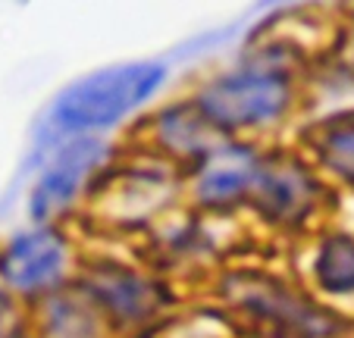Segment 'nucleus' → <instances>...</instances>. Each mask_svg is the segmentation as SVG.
<instances>
[{
	"instance_id": "1",
	"label": "nucleus",
	"mask_w": 354,
	"mask_h": 338,
	"mask_svg": "<svg viewBox=\"0 0 354 338\" xmlns=\"http://www.w3.org/2000/svg\"><path fill=\"white\" fill-rule=\"evenodd\" d=\"M167 79L160 63H116L97 69L85 79L66 85L47 106L44 120L35 132L32 157H54L66 141L85 138V132L110 129L126 120L135 106H141Z\"/></svg>"
},
{
	"instance_id": "2",
	"label": "nucleus",
	"mask_w": 354,
	"mask_h": 338,
	"mask_svg": "<svg viewBox=\"0 0 354 338\" xmlns=\"http://www.w3.org/2000/svg\"><path fill=\"white\" fill-rule=\"evenodd\" d=\"M292 104V82L276 66H239L198 91L194 106L214 129H248L279 120Z\"/></svg>"
},
{
	"instance_id": "3",
	"label": "nucleus",
	"mask_w": 354,
	"mask_h": 338,
	"mask_svg": "<svg viewBox=\"0 0 354 338\" xmlns=\"http://www.w3.org/2000/svg\"><path fill=\"white\" fill-rule=\"evenodd\" d=\"M63 270H66V241L54 229L19 232L0 247V282L10 292H47L60 282Z\"/></svg>"
},
{
	"instance_id": "4",
	"label": "nucleus",
	"mask_w": 354,
	"mask_h": 338,
	"mask_svg": "<svg viewBox=\"0 0 354 338\" xmlns=\"http://www.w3.org/2000/svg\"><path fill=\"white\" fill-rule=\"evenodd\" d=\"M229 292H235L239 304L251 307V313L267 319L279 332H292L295 338H326L333 332V319L320 307L308 304L301 294L288 292L282 282L261 276L232 279Z\"/></svg>"
},
{
	"instance_id": "5",
	"label": "nucleus",
	"mask_w": 354,
	"mask_h": 338,
	"mask_svg": "<svg viewBox=\"0 0 354 338\" xmlns=\"http://www.w3.org/2000/svg\"><path fill=\"white\" fill-rule=\"evenodd\" d=\"M107 144L100 138H73L50 157V163L44 166L41 179L35 182L32 198H28V210L38 223L57 216L63 207L73 204V198L79 194V188L88 182L91 169L104 160Z\"/></svg>"
},
{
	"instance_id": "6",
	"label": "nucleus",
	"mask_w": 354,
	"mask_h": 338,
	"mask_svg": "<svg viewBox=\"0 0 354 338\" xmlns=\"http://www.w3.org/2000/svg\"><path fill=\"white\" fill-rule=\"evenodd\" d=\"M257 176H261L257 153L245 144H229L204 153L198 182H194V194L207 207H229L245 194L251 198Z\"/></svg>"
},
{
	"instance_id": "7",
	"label": "nucleus",
	"mask_w": 354,
	"mask_h": 338,
	"mask_svg": "<svg viewBox=\"0 0 354 338\" xmlns=\"http://www.w3.org/2000/svg\"><path fill=\"white\" fill-rule=\"evenodd\" d=\"M251 198H254L257 210L273 223H298L314 207L317 182L295 163H273L270 169H261L254 188H251Z\"/></svg>"
},
{
	"instance_id": "8",
	"label": "nucleus",
	"mask_w": 354,
	"mask_h": 338,
	"mask_svg": "<svg viewBox=\"0 0 354 338\" xmlns=\"http://www.w3.org/2000/svg\"><path fill=\"white\" fill-rule=\"evenodd\" d=\"M91 292L100 304L107 307L110 317H116L120 323H138L147 319L151 313H157L160 307V288L147 279L135 276L129 270H97L91 282Z\"/></svg>"
},
{
	"instance_id": "9",
	"label": "nucleus",
	"mask_w": 354,
	"mask_h": 338,
	"mask_svg": "<svg viewBox=\"0 0 354 338\" xmlns=\"http://www.w3.org/2000/svg\"><path fill=\"white\" fill-rule=\"evenodd\" d=\"M317 279L333 294L354 292V238L351 235H333L323 241L317 257Z\"/></svg>"
},
{
	"instance_id": "10",
	"label": "nucleus",
	"mask_w": 354,
	"mask_h": 338,
	"mask_svg": "<svg viewBox=\"0 0 354 338\" xmlns=\"http://www.w3.org/2000/svg\"><path fill=\"white\" fill-rule=\"evenodd\" d=\"M201 126H210V122L201 116L198 106H169L157 120V135L169 151H204L207 141L201 135Z\"/></svg>"
},
{
	"instance_id": "11",
	"label": "nucleus",
	"mask_w": 354,
	"mask_h": 338,
	"mask_svg": "<svg viewBox=\"0 0 354 338\" xmlns=\"http://www.w3.org/2000/svg\"><path fill=\"white\" fill-rule=\"evenodd\" d=\"M320 157L326 169H333L342 182L354 185V122L329 129L320 141Z\"/></svg>"
},
{
	"instance_id": "12",
	"label": "nucleus",
	"mask_w": 354,
	"mask_h": 338,
	"mask_svg": "<svg viewBox=\"0 0 354 338\" xmlns=\"http://www.w3.org/2000/svg\"><path fill=\"white\" fill-rule=\"evenodd\" d=\"M94 323H91V313L85 307H75L66 304V301H57L54 313H50V335L54 338H91Z\"/></svg>"
},
{
	"instance_id": "13",
	"label": "nucleus",
	"mask_w": 354,
	"mask_h": 338,
	"mask_svg": "<svg viewBox=\"0 0 354 338\" xmlns=\"http://www.w3.org/2000/svg\"><path fill=\"white\" fill-rule=\"evenodd\" d=\"M10 323H13V304H10L7 292H0V338H13Z\"/></svg>"
}]
</instances>
